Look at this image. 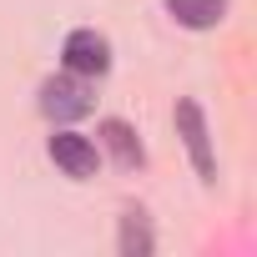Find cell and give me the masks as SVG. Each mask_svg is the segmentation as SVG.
<instances>
[{
    "label": "cell",
    "instance_id": "cell-5",
    "mask_svg": "<svg viewBox=\"0 0 257 257\" xmlns=\"http://www.w3.org/2000/svg\"><path fill=\"white\" fill-rule=\"evenodd\" d=\"M167 16L187 31H212L227 16V0H167Z\"/></svg>",
    "mask_w": 257,
    "mask_h": 257
},
{
    "label": "cell",
    "instance_id": "cell-1",
    "mask_svg": "<svg viewBox=\"0 0 257 257\" xmlns=\"http://www.w3.org/2000/svg\"><path fill=\"white\" fill-rule=\"evenodd\" d=\"M61 61H66V71L71 76H106L111 71V41L101 36V31H71L66 36V46H61Z\"/></svg>",
    "mask_w": 257,
    "mask_h": 257
},
{
    "label": "cell",
    "instance_id": "cell-2",
    "mask_svg": "<svg viewBox=\"0 0 257 257\" xmlns=\"http://www.w3.org/2000/svg\"><path fill=\"white\" fill-rule=\"evenodd\" d=\"M41 111L51 116V121H76V116H86L91 111V91H86V76H51V81H41Z\"/></svg>",
    "mask_w": 257,
    "mask_h": 257
},
{
    "label": "cell",
    "instance_id": "cell-3",
    "mask_svg": "<svg viewBox=\"0 0 257 257\" xmlns=\"http://www.w3.org/2000/svg\"><path fill=\"white\" fill-rule=\"evenodd\" d=\"M177 132H182V142H187V157H192V167H197V177H217V157H212V137H207V116H202V106L197 101H177Z\"/></svg>",
    "mask_w": 257,
    "mask_h": 257
},
{
    "label": "cell",
    "instance_id": "cell-7",
    "mask_svg": "<svg viewBox=\"0 0 257 257\" xmlns=\"http://www.w3.org/2000/svg\"><path fill=\"white\" fill-rule=\"evenodd\" d=\"M121 252H152V232L142 227V212L126 217V227H121Z\"/></svg>",
    "mask_w": 257,
    "mask_h": 257
},
{
    "label": "cell",
    "instance_id": "cell-6",
    "mask_svg": "<svg viewBox=\"0 0 257 257\" xmlns=\"http://www.w3.org/2000/svg\"><path fill=\"white\" fill-rule=\"evenodd\" d=\"M101 147L121 162V167H142L147 162V152H142V142H137V132H132V126H126V121H101Z\"/></svg>",
    "mask_w": 257,
    "mask_h": 257
},
{
    "label": "cell",
    "instance_id": "cell-4",
    "mask_svg": "<svg viewBox=\"0 0 257 257\" xmlns=\"http://www.w3.org/2000/svg\"><path fill=\"white\" fill-rule=\"evenodd\" d=\"M46 152H51V162H56L66 177H76V182L96 177V167H101L96 142H91V137H81V132H56V137L46 142Z\"/></svg>",
    "mask_w": 257,
    "mask_h": 257
}]
</instances>
